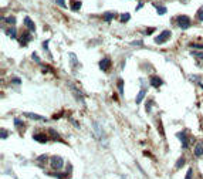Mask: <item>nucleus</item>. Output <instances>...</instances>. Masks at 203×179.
<instances>
[{"label":"nucleus","instance_id":"nucleus-1","mask_svg":"<svg viewBox=\"0 0 203 179\" xmlns=\"http://www.w3.org/2000/svg\"><path fill=\"white\" fill-rule=\"evenodd\" d=\"M50 166H51L53 171H61V169L64 168V159H63L61 156L54 155V156L50 158Z\"/></svg>","mask_w":203,"mask_h":179},{"label":"nucleus","instance_id":"nucleus-2","mask_svg":"<svg viewBox=\"0 0 203 179\" xmlns=\"http://www.w3.org/2000/svg\"><path fill=\"white\" fill-rule=\"evenodd\" d=\"M176 21H177V26H179V29H182V30H186V29H189L190 26V19L188 16H177L176 17Z\"/></svg>","mask_w":203,"mask_h":179},{"label":"nucleus","instance_id":"nucleus-3","mask_svg":"<svg viewBox=\"0 0 203 179\" xmlns=\"http://www.w3.org/2000/svg\"><path fill=\"white\" fill-rule=\"evenodd\" d=\"M170 36H172V33H170L169 30H165V32H162L159 36H156L153 41H155L156 44H164V43H166V41L169 40Z\"/></svg>","mask_w":203,"mask_h":179},{"label":"nucleus","instance_id":"nucleus-4","mask_svg":"<svg viewBox=\"0 0 203 179\" xmlns=\"http://www.w3.org/2000/svg\"><path fill=\"white\" fill-rule=\"evenodd\" d=\"M176 136L180 139V142H182V147H183V149H186V148L189 147V136H188V132L186 131H180V132H177Z\"/></svg>","mask_w":203,"mask_h":179},{"label":"nucleus","instance_id":"nucleus-5","mask_svg":"<svg viewBox=\"0 0 203 179\" xmlns=\"http://www.w3.org/2000/svg\"><path fill=\"white\" fill-rule=\"evenodd\" d=\"M98 67L101 71H107L110 67H111V58L110 57H104L101 58V61L98 63Z\"/></svg>","mask_w":203,"mask_h":179},{"label":"nucleus","instance_id":"nucleus-6","mask_svg":"<svg viewBox=\"0 0 203 179\" xmlns=\"http://www.w3.org/2000/svg\"><path fill=\"white\" fill-rule=\"evenodd\" d=\"M94 125V129H95V135L98 136L99 139H105V132H104V129H102V127H101V124H98V122H94L92 124Z\"/></svg>","mask_w":203,"mask_h":179},{"label":"nucleus","instance_id":"nucleus-7","mask_svg":"<svg viewBox=\"0 0 203 179\" xmlns=\"http://www.w3.org/2000/svg\"><path fill=\"white\" fill-rule=\"evenodd\" d=\"M24 117H26V118H30V120H33V121H48L46 117H43V115H37V114H34V112H24Z\"/></svg>","mask_w":203,"mask_h":179},{"label":"nucleus","instance_id":"nucleus-8","mask_svg":"<svg viewBox=\"0 0 203 179\" xmlns=\"http://www.w3.org/2000/svg\"><path fill=\"white\" fill-rule=\"evenodd\" d=\"M151 85L152 87H155V88H159L161 85H164V80L158 76H152L151 77Z\"/></svg>","mask_w":203,"mask_h":179},{"label":"nucleus","instance_id":"nucleus-9","mask_svg":"<svg viewBox=\"0 0 203 179\" xmlns=\"http://www.w3.org/2000/svg\"><path fill=\"white\" fill-rule=\"evenodd\" d=\"M19 40H20V45L24 47V45H27L30 41H31V36H30V33H23V34L20 36Z\"/></svg>","mask_w":203,"mask_h":179},{"label":"nucleus","instance_id":"nucleus-10","mask_svg":"<svg viewBox=\"0 0 203 179\" xmlns=\"http://www.w3.org/2000/svg\"><path fill=\"white\" fill-rule=\"evenodd\" d=\"M33 139L37 141V142H41V144H46L47 141H48V135H46V134H34Z\"/></svg>","mask_w":203,"mask_h":179},{"label":"nucleus","instance_id":"nucleus-11","mask_svg":"<svg viewBox=\"0 0 203 179\" xmlns=\"http://www.w3.org/2000/svg\"><path fill=\"white\" fill-rule=\"evenodd\" d=\"M195 156H197V158L203 156V142H202V141H200V142H197L196 147H195Z\"/></svg>","mask_w":203,"mask_h":179},{"label":"nucleus","instance_id":"nucleus-12","mask_svg":"<svg viewBox=\"0 0 203 179\" xmlns=\"http://www.w3.org/2000/svg\"><path fill=\"white\" fill-rule=\"evenodd\" d=\"M24 24H26L31 32H36V24L33 23V20L30 19V17H24Z\"/></svg>","mask_w":203,"mask_h":179},{"label":"nucleus","instance_id":"nucleus-13","mask_svg":"<svg viewBox=\"0 0 203 179\" xmlns=\"http://www.w3.org/2000/svg\"><path fill=\"white\" fill-rule=\"evenodd\" d=\"M6 34H7V36H9L10 38H13V40H16V36H17V30H16L14 27L6 29Z\"/></svg>","mask_w":203,"mask_h":179},{"label":"nucleus","instance_id":"nucleus-14","mask_svg":"<svg viewBox=\"0 0 203 179\" xmlns=\"http://www.w3.org/2000/svg\"><path fill=\"white\" fill-rule=\"evenodd\" d=\"M81 4H83V3H81L80 0H72L71 1V10L72 12H78L80 9H81Z\"/></svg>","mask_w":203,"mask_h":179},{"label":"nucleus","instance_id":"nucleus-15","mask_svg":"<svg viewBox=\"0 0 203 179\" xmlns=\"http://www.w3.org/2000/svg\"><path fill=\"white\" fill-rule=\"evenodd\" d=\"M117 85H118V91H119V94H121V97H124V80L119 78Z\"/></svg>","mask_w":203,"mask_h":179},{"label":"nucleus","instance_id":"nucleus-16","mask_svg":"<svg viewBox=\"0 0 203 179\" xmlns=\"http://www.w3.org/2000/svg\"><path fill=\"white\" fill-rule=\"evenodd\" d=\"M145 94H146V91H145V90H141V91H139V94L137 95V100H135V101H137V104H141V102H142Z\"/></svg>","mask_w":203,"mask_h":179},{"label":"nucleus","instance_id":"nucleus-17","mask_svg":"<svg viewBox=\"0 0 203 179\" xmlns=\"http://www.w3.org/2000/svg\"><path fill=\"white\" fill-rule=\"evenodd\" d=\"M51 176H54V178H57V179H68L70 178L68 175H66V173H60V172L51 173Z\"/></svg>","mask_w":203,"mask_h":179},{"label":"nucleus","instance_id":"nucleus-18","mask_svg":"<svg viewBox=\"0 0 203 179\" xmlns=\"http://www.w3.org/2000/svg\"><path fill=\"white\" fill-rule=\"evenodd\" d=\"M14 125L17 128H21V129H24L26 128V125H24V122L21 121L20 118H14Z\"/></svg>","mask_w":203,"mask_h":179},{"label":"nucleus","instance_id":"nucleus-19","mask_svg":"<svg viewBox=\"0 0 203 179\" xmlns=\"http://www.w3.org/2000/svg\"><path fill=\"white\" fill-rule=\"evenodd\" d=\"M114 17H115V13H105L104 16H102L104 21H111Z\"/></svg>","mask_w":203,"mask_h":179},{"label":"nucleus","instance_id":"nucleus-20","mask_svg":"<svg viewBox=\"0 0 203 179\" xmlns=\"http://www.w3.org/2000/svg\"><path fill=\"white\" fill-rule=\"evenodd\" d=\"M185 164H186V159H185V156H180V158L176 161V168H177V169H180V168H182Z\"/></svg>","mask_w":203,"mask_h":179},{"label":"nucleus","instance_id":"nucleus-21","mask_svg":"<svg viewBox=\"0 0 203 179\" xmlns=\"http://www.w3.org/2000/svg\"><path fill=\"white\" fill-rule=\"evenodd\" d=\"M50 131V135H51V138L53 139H55V141H61V138H60V135L57 134V131L55 129H48Z\"/></svg>","mask_w":203,"mask_h":179},{"label":"nucleus","instance_id":"nucleus-22","mask_svg":"<svg viewBox=\"0 0 203 179\" xmlns=\"http://www.w3.org/2000/svg\"><path fill=\"white\" fill-rule=\"evenodd\" d=\"M155 9H156L158 14H161V16L166 13V7H162V6H159V4H155Z\"/></svg>","mask_w":203,"mask_h":179},{"label":"nucleus","instance_id":"nucleus-23","mask_svg":"<svg viewBox=\"0 0 203 179\" xmlns=\"http://www.w3.org/2000/svg\"><path fill=\"white\" fill-rule=\"evenodd\" d=\"M129 17H131V14H129V13H124V14H121L119 20H121L122 23H126V21L129 20Z\"/></svg>","mask_w":203,"mask_h":179},{"label":"nucleus","instance_id":"nucleus-24","mask_svg":"<svg viewBox=\"0 0 203 179\" xmlns=\"http://www.w3.org/2000/svg\"><path fill=\"white\" fill-rule=\"evenodd\" d=\"M70 60H71V65H77L78 64V60H77L74 53H70Z\"/></svg>","mask_w":203,"mask_h":179},{"label":"nucleus","instance_id":"nucleus-25","mask_svg":"<svg viewBox=\"0 0 203 179\" xmlns=\"http://www.w3.org/2000/svg\"><path fill=\"white\" fill-rule=\"evenodd\" d=\"M0 136H1V139H6L7 136H9V132H7L4 128H1V129H0Z\"/></svg>","mask_w":203,"mask_h":179},{"label":"nucleus","instance_id":"nucleus-26","mask_svg":"<svg viewBox=\"0 0 203 179\" xmlns=\"http://www.w3.org/2000/svg\"><path fill=\"white\" fill-rule=\"evenodd\" d=\"M47 159H48V156H47V155H41V156H39V158H37V162H39V164H44ZM41 166H43V165H41Z\"/></svg>","mask_w":203,"mask_h":179},{"label":"nucleus","instance_id":"nucleus-27","mask_svg":"<svg viewBox=\"0 0 203 179\" xmlns=\"http://www.w3.org/2000/svg\"><path fill=\"white\" fill-rule=\"evenodd\" d=\"M6 21L9 24H14L16 23V17L14 16H9V17H6Z\"/></svg>","mask_w":203,"mask_h":179},{"label":"nucleus","instance_id":"nucleus-28","mask_svg":"<svg viewBox=\"0 0 203 179\" xmlns=\"http://www.w3.org/2000/svg\"><path fill=\"white\" fill-rule=\"evenodd\" d=\"M196 17H197L199 20H200V21H203V7H202V9H199V10H197Z\"/></svg>","mask_w":203,"mask_h":179},{"label":"nucleus","instance_id":"nucleus-29","mask_svg":"<svg viewBox=\"0 0 203 179\" xmlns=\"http://www.w3.org/2000/svg\"><path fill=\"white\" fill-rule=\"evenodd\" d=\"M192 54H193L195 57H197V58H202V60H203V51H193Z\"/></svg>","mask_w":203,"mask_h":179},{"label":"nucleus","instance_id":"nucleus-30","mask_svg":"<svg viewBox=\"0 0 203 179\" xmlns=\"http://www.w3.org/2000/svg\"><path fill=\"white\" fill-rule=\"evenodd\" d=\"M192 173H193V169H192V168H189V169H188V172H186V178H185V179H192Z\"/></svg>","mask_w":203,"mask_h":179},{"label":"nucleus","instance_id":"nucleus-31","mask_svg":"<svg viewBox=\"0 0 203 179\" xmlns=\"http://www.w3.org/2000/svg\"><path fill=\"white\" fill-rule=\"evenodd\" d=\"M190 47H195V48H200V50H203V44H196V43H192V44H190Z\"/></svg>","mask_w":203,"mask_h":179},{"label":"nucleus","instance_id":"nucleus-32","mask_svg":"<svg viewBox=\"0 0 203 179\" xmlns=\"http://www.w3.org/2000/svg\"><path fill=\"white\" fill-rule=\"evenodd\" d=\"M151 107H152V100H149V101L146 102V112L151 111Z\"/></svg>","mask_w":203,"mask_h":179},{"label":"nucleus","instance_id":"nucleus-33","mask_svg":"<svg viewBox=\"0 0 203 179\" xmlns=\"http://www.w3.org/2000/svg\"><path fill=\"white\" fill-rule=\"evenodd\" d=\"M57 4H60L61 7H66V0H57Z\"/></svg>","mask_w":203,"mask_h":179},{"label":"nucleus","instance_id":"nucleus-34","mask_svg":"<svg viewBox=\"0 0 203 179\" xmlns=\"http://www.w3.org/2000/svg\"><path fill=\"white\" fill-rule=\"evenodd\" d=\"M12 83H13V84H21V80H20V78H13V80H12Z\"/></svg>","mask_w":203,"mask_h":179},{"label":"nucleus","instance_id":"nucleus-35","mask_svg":"<svg viewBox=\"0 0 203 179\" xmlns=\"http://www.w3.org/2000/svg\"><path fill=\"white\" fill-rule=\"evenodd\" d=\"M142 7H144V3H142V1H139V3H138V6H137V10H141Z\"/></svg>","mask_w":203,"mask_h":179},{"label":"nucleus","instance_id":"nucleus-36","mask_svg":"<svg viewBox=\"0 0 203 179\" xmlns=\"http://www.w3.org/2000/svg\"><path fill=\"white\" fill-rule=\"evenodd\" d=\"M132 45H142V41H132Z\"/></svg>","mask_w":203,"mask_h":179},{"label":"nucleus","instance_id":"nucleus-37","mask_svg":"<svg viewBox=\"0 0 203 179\" xmlns=\"http://www.w3.org/2000/svg\"><path fill=\"white\" fill-rule=\"evenodd\" d=\"M182 1H186V0H182Z\"/></svg>","mask_w":203,"mask_h":179}]
</instances>
